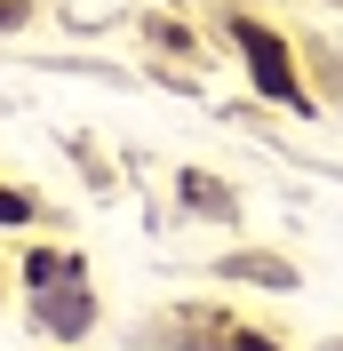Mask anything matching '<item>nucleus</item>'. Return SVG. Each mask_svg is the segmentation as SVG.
<instances>
[{"label":"nucleus","instance_id":"obj_3","mask_svg":"<svg viewBox=\"0 0 343 351\" xmlns=\"http://www.w3.org/2000/svg\"><path fill=\"white\" fill-rule=\"evenodd\" d=\"M24 216H32V208H24L16 192H0V223H24Z\"/></svg>","mask_w":343,"mask_h":351},{"label":"nucleus","instance_id":"obj_1","mask_svg":"<svg viewBox=\"0 0 343 351\" xmlns=\"http://www.w3.org/2000/svg\"><path fill=\"white\" fill-rule=\"evenodd\" d=\"M239 48H248V64H256V88H263V96H279L287 112H311V96H303V88H296V72H287V48H279L263 24H248V16H239Z\"/></svg>","mask_w":343,"mask_h":351},{"label":"nucleus","instance_id":"obj_2","mask_svg":"<svg viewBox=\"0 0 343 351\" xmlns=\"http://www.w3.org/2000/svg\"><path fill=\"white\" fill-rule=\"evenodd\" d=\"M32 280H40V287L48 280H72V256H32Z\"/></svg>","mask_w":343,"mask_h":351}]
</instances>
